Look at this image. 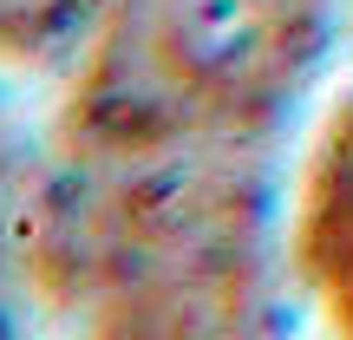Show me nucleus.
<instances>
[{"mask_svg":"<svg viewBox=\"0 0 353 340\" xmlns=\"http://www.w3.org/2000/svg\"><path fill=\"white\" fill-rule=\"evenodd\" d=\"M262 138L59 144L26 216V281L65 340H249Z\"/></svg>","mask_w":353,"mask_h":340,"instance_id":"1","label":"nucleus"},{"mask_svg":"<svg viewBox=\"0 0 353 340\" xmlns=\"http://www.w3.org/2000/svg\"><path fill=\"white\" fill-rule=\"evenodd\" d=\"M294 268L334 334L353 340V99L321 125L294 190Z\"/></svg>","mask_w":353,"mask_h":340,"instance_id":"2","label":"nucleus"},{"mask_svg":"<svg viewBox=\"0 0 353 340\" xmlns=\"http://www.w3.org/2000/svg\"><path fill=\"white\" fill-rule=\"evenodd\" d=\"M92 7H105V0H0V52L33 59V52L59 46Z\"/></svg>","mask_w":353,"mask_h":340,"instance_id":"3","label":"nucleus"},{"mask_svg":"<svg viewBox=\"0 0 353 340\" xmlns=\"http://www.w3.org/2000/svg\"><path fill=\"white\" fill-rule=\"evenodd\" d=\"M229 7H242V20H249V33L268 46V59H301L307 39H314L321 26V7L327 0H229Z\"/></svg>","mask_w":353,"mask_h":340,"instance_id":"4","label":"nucleus"},{"mask_svg":"<svg viewBox=\"0 0 353 340\" xmlns=\"http://www.w3.org/2000/svg\"><path fill=\"white\" fill-rule=\"evenodd\" d=\"M0 275H7V255H0ZM0 340H20L13 334V314H7V288H0Z\"/></svg>","mask_w":353,"mask_h":340,"instance_id":"5","label":"nucleus"}]
</instances>
